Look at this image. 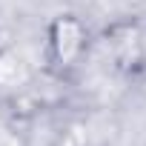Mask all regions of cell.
I'll use <instances>...</instances> for the list:
<instances>
[{"mask_svg": "<svg viewBox=\"0 0 146 146\" xmlns=\"http://www.w3.org/2000/svg\"><path fill=\"white\" fill-rule=\"evenodd\" d=\"M89 49V29L78 15H57L46 29V52L54 69H72Z\"/></svg>", "mask_w": 146, "mask_h": 146, "instance_id": "obj_1", "label": "cell"}]
</instances>
